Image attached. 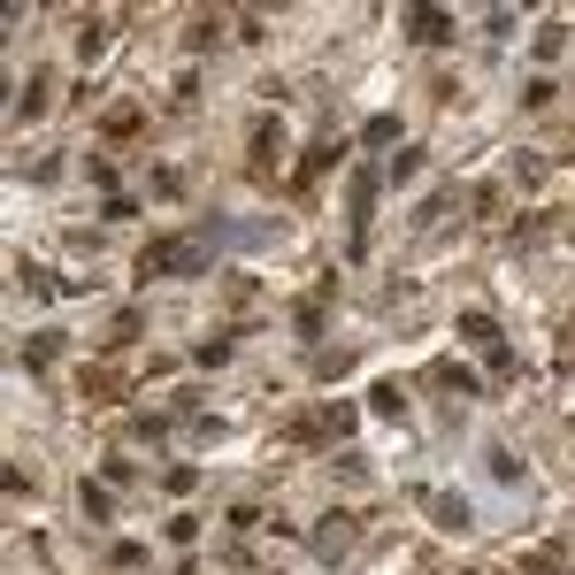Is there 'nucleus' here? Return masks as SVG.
<instances>
[{
	"mask_svg": "<svg viewBox=\"0 0 575 575\" xmlns=\"http://www.w3.org/2000/svg\"><path fill=\"white\" fill-rule=\"evenodd\" d=\"M139 268H146V276H192V268H207V245H200V238H154V245L139 253Z\"/></svg>",
	"mask_w": 575,
	"mask_h": 575,
	"instance_id": "obj_1",
	"label": "nucleus"
},
{
	"mask_svg": "<svg viewBox=\"0 0 575 575\" xmlns=\"http://www.w3.org/2000/svg\"><path fill=\"white\" fill-rule=\"evenodd\" d=\"M346 544H354V522H323V529H315V552H323V560H338Z\"/></svg>",
	"mask_w": 575,
	"mask_h": 575,
	"instance_id": "obj_2",
	"label": "nucleus"
},
{
	"mask_svg": "<svg viewBox=\"0 0 575 575\" xmlns=\"http://www.w3.org/2000/svg\"><path fill=\"white\" fill-rule=\"evenodd\" d=\"M415 39L438 47V39H445V16H438V9H415Z\"/></svg>",
	"mask_w": 575,
	"mask_h": 575,
	"instance_id": "obj_3",
	"label": "nucleus"
},
{
	"mask_svg": "<svg viewBox=\"0 0 575 575\" xmlns=\"http://www.w3.org/2000/svg\"><path fill=\"white\" fill-rule=\"evenodd\" d=\"M460 338H468V346H499V331H491V315H468V323H460Z\"/></svg>",
	"mask_w": 575,
	"mask_h": 575,
	"instance_id": "obj_4",
	"label": "nucleus"
},
{
	"mask_svg": "<svg viewBox=\"0 0 575 575\" xmlns=\"http://www.w3.org/2000/svg\"><path fill=\"white\" fill-rule=\"evenodd\" d=\"M77 506H85V522H108V491H100V483H85Z\"/></svg>",
	"mask_w": 575,
	"mask_h": 575,
	"instance_id": "obj_5",
	"label": "nucleus"
},
{
	"mask_svg": "<svg viewBox=\"0 0 575 575\" xmlns=\"http://www.w3.org/2000/svg\"><path fill=\"white\" fill-rule=\"evenodd\" d=\"M438 522H445V529H468V499L445 491V499H438Z\"/></svg>",
	"mask_w": 575,
	"mask_h": 575,
	"instance_id": "obj_6",
	"label": "nucleus"
},
{
	"mask_svg": "<svg viewBox=\"0 0 575 575\" xmlns=\"http://www.w3.org/2000/svg\"><path fill=\"white\" fill-rule=\"evenodd\" d=\"M529 575H560V567H552V560H537V567H529Z\"/></svg>",
	"mask_w": 575,
	"mask_h": 575,
	"instance_id": "obj_7",
	"label": "nucleus"
}]
</instances>
